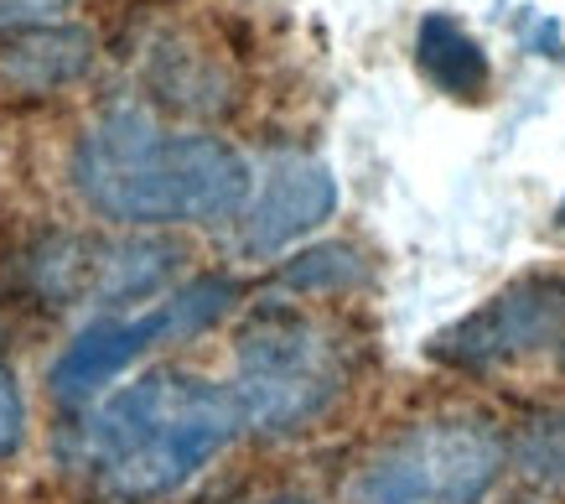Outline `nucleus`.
<instances>
[{
  "mask_svg": "<svg viewBox=\"0 0 565 504\" xmlns=\"http://www.w3.org/2000/svg\"><path fill=\"white\" fill-rule=\"evenodd\" d=\"M338 209V177L327 172L317 157H301V151H280V157L265 161V177H259V192L244 209V229H239V250L244 255H275L291 240L311 234L317 224H327Z\"/></svg>",
  "mask_w": 565,
  "mask_h": 504,
  "instance_id": "7",
  "label": "nucleus"
},
{
  "mask_svg": "<svg viewBox=\"0 0 565 504\" xmlns=\"http://www.w3.org/2000/svg\"><path fill=\"white\" fill-rule=\"evenodd\" d=\"M234 302H239V281L234 276H198V281H188L182 292L167 296L156 313L99 317V323H88V328L57 354L52 380H47L52 396L68 400V406L94 400L125 365H136L146 348L167 344V338H192V333H203L207 323H218Z\"/></svg>",
  "mask_w": 565,
  "mask_h": 504,
  "instance_id": "5",
  "label": "nucleus"
},
{
  "mask_svg": "<svg viewBox=\"0 0 565 504\" xmlns=\"http://www.w3.org/2000/svg\"><path fill=\"white\" fill-rule=\"evenodd\" d=\"M509 442L482 417H430L363 463L353 504H478L493 489Z\"/></svg>",
  "mask_w": 565,
  "mask_h": 504,
  "instance_id": "4",
  "label": "nucleus"
},
{
  "mask_svg": "<svg viewBox=\"0 0 565 504\" xmlns=\"http://www.w3.org/2000/svg\"><path fill=\"white\" fill-rule=\"evenodd\" d=\"M21 427H26V406H21L17 375H11L6 354H0V458H11V452H17Z\"/></svg>",
  "mask_w": 565,
  "mask_h": 504,
  "instance_id": "11",
  "label": "nucleus"
},
{
  "mask_svg": "<svg viewBox=\"0 0 565 504\" xmlns=\"http://www.w3.org/2000/svg\"><path fill=\"white\" fill-rule=\"evenodd\" d=\"M555 344H565V281L519 276L514 286L488 296L478 313L457 317L451 328L436 333L426 354L451 369H498L545 354Z\"/></svg>",
  "mask_w": 565,
  "mask_h": 504,
  "instance_id": "6",
  "label": "nucleus"
},
{
  "mask_svg": "<svg viewBox=\"0 0 565 504\" xmlns=\"http://www.w3.org/2000/svg\"><path fill=\"white\" fill-rule=\"evenodd\" d=\"M239 427L244 417L228 385L188 369H151L88 417L84 448L109 489L156 500L207 469L239 437Z\"/></svg>",
  "mask_w": 565,
  "mask_h": 504,
  "instance_id": "2",
  "label": "nucleus"
},
{
  "mask_svg": "<svg viewBox=\"0 0 565 504\" xmlns=\"http://www.w3.org/2000/svg\"><path fill=\"white\" fill-rule=\"evenodd\" d=\"M343 348L317 317L265 302L234 338V400L255 432H301L343 396Z\"/></svg>",
  "mask_w": 565,
  "mask_h": 504,
  "instance_id": "3",
  "label": "nucleus"
},
{
  "mask_svg": "<svg viewBox=\"0 0 565 504\" xmlns=\"http://www.w3.org/2000/svg\"><path fill=\"white\" fill-rule=\"evenodd\" d=\"M73 188L120 224H223L249 209V161L218 136L167 130L140 109H109L73 146Z\"/></svg>",
  "mask_w": 565,
  "mask_h": 504,
  "instance_id": "1",
  "label": "nucleus"
},
{
  "mask_svg": "<svg viewBox=\"0 0 565 504\" xmlns=\"http://www.w3.org/2000/svg\"><path fill=\"white\" fill-rule=\"evenodd\" d=\"M259 504H307L301 494H270V500H259Z\"/></svg>",
  "mask_w": 565,
  "mask_h": 504,
  "instance_id": "13",
  "label": "nucleus"
},
{
  "mask_svg": "<svg viewBox=\"0 0 565 504\" xmlns=\"http://www.w3.org/2000/svg\"><path fill=\"white\" fill-rule=\"evenodd\" d=\"M57 11H68V0H0V27H6V32L47 27Z\"/></svg>",
  "mask_w": 565,
  "mask_h": 504,
  "instance_id": "12",
  "label": "nucleus"
},
{
  "mask_svg": "<svg viewBox=\"0 0 565 504\" xmlns=\"http://www.w3.org/2000/svg\"><path fill=\"white\" fill-rule=\"evenodd\" d=\"M509 463L530 484L561 489L565 484V411H534L509 437Z\"/></svg>",
  "mask_w": 565,
  "mask_h": 504,
  "instance_id": "9",
  "label": "nucleus"
},
{
  "mask_svg": "<svg viewBox=\"0 0 565 504\" xmlns=\"http://www.w3.org/2000/svg\"><path fill=\"white\" fill-rule=\"evenodd\" d=\"M415 69L430 88H441L451 99H482L493 84V63L482 53V42L446 11H430L415 27Z\"/></svg>",
  "mask_w": 565,
  "mask_h": 504,
  "instance_id": "8",
  "label": "nucleus"
},
{
  "mask_svg": "<svg viewBox=\"0 0 565 504\" xmlns=\"http://www.w3.org/2000/svg\"><path fill=\"white\" fill-rule=\"evenodd\" d=\"M280 286L286 292H301V296H317V292H353L369 281V261H363L353 244H317L307 255L280 265Z\"/></svg>",
  "mask_w": 565,
  "mask_h": 504,
  "instance_id": "10",
  "label": "nucleus"
}]
</instances>
